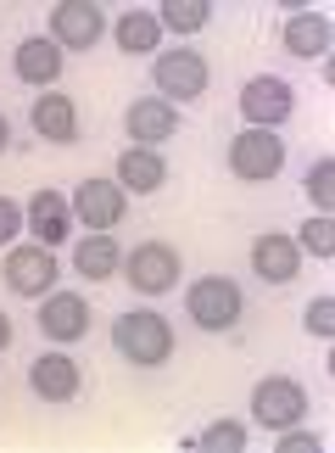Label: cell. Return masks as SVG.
Returning <instances> with one entry per match:
<instances>
[{
    "label": "cell",
    "instance_id": "cell-22",
    "mask_svg": "<svg viewBox=\"0 0 335 453\" xmlns=\"http://www.w3.org/2000/svg\"><path fill=\"white\" fill-rule=\"evenodd\" d=\"M156 23H163L168 34H202L207 23H213V0H163V12H156Z\"/></svg>",
    "mask_w": 335,
    "mask_h": 453
},
{
    "label": "cell",
    "instance_id": "cell-26",
    "mask_svg": "<svg viewBox=\"0 0 335 453\" xmlns=\"http://www.w3.org/2000/svg\"><path fill=\"white\" fill-rule=\"evenodd\" d=\"M302 330L308 336H335V297H313L308 308H302Z\"/></svg>",
    "mask_w": 335,
    "mask_h": 453
},
{
    "label": "cell",
    "instance_id": "cell-21",
    "mask_svg": "<svg viewBox=\"0 0 335 453\" xmlns=\"http://www.w3.org/2000/svg\"><path fill=\"white\" fill-rule=\"evenodd\" d=\"M112 34H118L123 57H151V50L163 45V23H156V12H123L112 23Z\"/></svg>",
    "mask_w": 335,
    "mask_h": 453
},
{
    "label": "cell",
    "instance_id": "cell-12",
    "mask_svg": "<svg viewBox=\"0 0 335 453\" xmlns=\"http://www.w3.org/2000/svg\"><path fill=\"white\" fill-rule=\"evenodd\" d=\"M101 34H107V17H101V6H90V0H62V6L50 12V40L62 50H90Z\"/></svg>",
    "mask_w": 335,
    "mask_h": 453
},
{
    "label": "cell",
    "instance_id": "cell-5",
    "mask_svg": "<svg viewBox=\"0 0 335 453\" xmlns=\"http://www.w3.org/2000/svg\"><path fill=\"white\" fill-rule=\"evenodd\" d=\"M302 414H308V392H302V380H291V375H269V380H257V387H252V420H257L263 431L302 426Z\"/></svg>",
    "mask_w": 335,
    "mask_h": 453
},
{
    "label": "cell",
    "instance_id": "cell-20",
    "mask_svg": "<svg viewBox=\"0 0 335 453\" xmlns=\"http://www.w3.org/2000/svg\"><path fill=\"white\" fill-rule=\"evenodd\" d=\"M73 269L84 274V280H112V274L123 269V247L112 241V230H90L73 247Z\"/></svg>",
    "mask_w": 335,
    "mask_h": 453
},
{
    "label": "cell",
    "instance_id": "cell-9",
    "mask_svg": "<svg viewBox=\"0 0 335 453\" xmlns=\"http://www.w3.org/2000/svg\"><path fill=\"white\" fill-rule=\"evenodd\" d=\"M28 392L45 397V403H73L84 392V370L73 353H40L28 358Z\"/></svg>",
    "mask_w": 335,
    "mask_h": 453
},
{
    "label": "cell",
    "instance_id": "cell-19",
    "mask_svg": "<svg viewBox=\"0 0 335 453\" xmlns=\"http://www.w3.org/2000/svg\"><path fill=\"white\" fill-rule=\"evenodd\" d=\"M279 45L302 62H313V57L330 62V17L324 12H291L286 28H279Z\"/></svg>",
    "mask_w": 335,
    "mask_h": 453
},
{
    "label": "cell",
    "instance_id": "cell-6",
    "mask_svg": "<svg viewBox=\"0 0 335 453\" xmlns=\"http://www.w3.org/2000/svg\"><path fill=\"white\" fill-rule=\"evenodd\" d=\"M296 112V90L279 73H257L240 84V118L246 129H279Z\"/></svg>",
    "mask_w": 335,
    "mask_h": 453
},
{
    "label": "cell",
    "instance_id": "cell-24",
    "mask_svg": "<svg viewBox=\"0 0 335 453\" xmlns=\"http://www.w3.org/2000/svg\"><path fill=\"white\" fill-rule=\"evenodd\" d=\"M302 190H308V202L319 207V213H330V202H335V157H319V163L308 168Z\"/></svg>",
    "mask_w": 335,
    "mask_h": 453
},
{
    "label": "cell",
    "instance_id": "cell-13",
    "mask_svg": "<svg viewBox=\"0 0 335 453\" xmlns=\"http://www.w3.org/2000/svg\"><path fill=\"white\" fill-rule=\"evenodd\" d=\"M296 269H302V247H296L291 235L263 230V235L252 241V274H257L263 286H291Z\"/></svg>",
    "mask_w": 335,
    "mask_h": 453
},
{
    "label": "cell",
    "instance_id": "cell-4",
    "mask_svg": "<svg viewBox=\"0 0 335 453\" xmlns=\"http://www.w3.org/2000/svg\"><path fill=\"white\" fill-rule=\"evenodd\" d=\"M286 168V141L274 129H240L229 141V173L246 185H269L274 173Z\"/></svg>",
    "mask_w": 335,
    "mask_h": 453
},
{
    "label": "cell",
    "instance_id": "cell-28",
    "mask_svg": "<svg viewBox=\"0 0 335 453\" xmlns=\"http://www.w3.org/2000/svg\"><path fill=\"white\" fill-rule=\"evenodd\" d=\"M279 453H319V437L302 431V426H286L279 431Z\"/></svg>",
    "mask_w": 335,
    "mask_h": 453
},
{
    "label": "cell",
    "instance_id": "cell-25",
    "mask_svg": "<svg viewBox=\"0 0 335 453\" xmlns=\"http://www.w3.org/2000/svg\"><path fill=\"white\" fill-rule=\"evenodd\" d=\"M190 448H213V453H240V448H246V426H240V420H213V426H207V431H202V437L190 442Z\"/></svg>",
    "mask_w": 335,
    "mask_h": 453
},
{
    "label": "cell",
    "instance_id": "cell-2",
    "mask_svg": "<svg viewBox=\"0 0 335 453\" xmlns=\"http://www.w3.org/2000/svg\"><path fill=\"white\" fill-rule=\"evenodd\" d=\"M185 313H190V325H196V330L224 336V330L240 325L246 297H240V286L229 280V274H202V280H190V291H185Z\"/></svg>",
    "mask_w": 335,
    "mask_h": 453
},
{
    "label": "cell",
    "instance_id": "cell-3",
    "mask_svg": "<svg viewBox=\"0 0 335 453\" xmlns=\"http://www.w3.org/2000/svg\"><path fill=\"white\" fill-rule=\"evenodd\" d=\"M179 247H168V241H140V247L123 257V280H129L140 297H163V291L179 286Z\"/></svg>",
    "mask_w": 335,
    "mask_h": 453
},
{
    "label": "cell",
    "instance_id": "cell-17",
    "mask_svg": "<svg viewBox=\"0 0 335 453\" xmlns=\"http://www.w3.org/2000/svg\"><path fill=\"white\" fill-rule=\"evenodd\" d=\"M90 330V303L79 291H50L40 297V336L45 342H79Z\"/></svg>",
    "mask_w": 335,
    "mask_h": 453
},
{
    "label": "cell",
    "instance_id": "cell-30",
    "mask_svg": "<svg viewBox=\"0 0 335 453\" xmlns=\"http://www.w3.org/2000/svg\"><path fill=\"white\" fill-rule=\"evenodd\" d=\"M6 146H11V124H6V112H0V157H6Z\"/></svg>",
    "mask_w": 335,
    "mask_h": 453
},
{
    "label": "cell",
    "instance_id": "cell-16",
    "mask_svg": "<svg viewBox=\"0 0 335 453\" xmlns=\"http://www.w3.org/2000/svg\"><path fill=\"white\" fill-rule=\"evenodd\" d=\"M28 129L40 134V141H50V146H73L79 141V107H73V96H57V90L34 96L28 101Z\"/></svg>",
    "mask_w": 335,
    "mask_h": 453
},
{
    "label": "cell",
    "instance_id": "cell-10",
    "mask_svg": "<svg viewBox=\"0 0 335 453\" xmlns=\"http://www.w3.org/2000/svg\"><path fill=\"white\" fill-rule=\"evenodd\" d=\"M123 129H129L134 146L163 151L173 134H179V107H173V101H163V96H146V101H134V107L123 112Z\"/></svg>",
    "mask_w": 335,
    "mask_h": 453
},
{
    "label": "cell",
    "instance_id": "cell-27",
    "mask_svg": "<svg viewBox=\"0 0 335 453\" xmlns=\"http://www.w3.org/2000/svg\"><path fill=\"white\" fill-rule=\"evenodd\" d=\"M23 230H28V224H23V207H17L11 196H0V247H11Z\"/></svg>",
    "mask_w": 335,
    "mask_h": 453
},
{
    "label": "cell",
    "instance_id": "cell-18",
    "mask_svg": "<svg viewBox=\"0 0 335 453\" xmlns=\"http://www.w3.org/2000/svg\"><path fill=\"white\" fill-rule=\"evenodd\" d=\"M112 180L123 185V196H151V190L168 185V163H163V151L129 146V151H118V173H112Z\"/></svg>",
    "mask_w": 335,
    "mask_h": 453
},
{
    "label": "cell",
    "instance_id": "cell-14",
    "mask_svg": "<svg viewBox=\"0 0 335 453\" xmlns=\"http://www.w3.org/2000/svg\"><path fill=\"white\" fill-rule=\"evenodd\" d=\"M23 224L40 247H62V241L73 235V207H67L62 190H34L28 207H23Z\"/></svg>",
    "mask_w": 335,
    "mask_h": 453
},
{
    "label": "cell",
    "instance_id": "cell-7",
    "mask_svg": "<svg viewBox=\"0 0 335 453\" xmlns=\"http://www.w3.org/2000/svg\"><path fill=\"white\" fill-rule=\"evenodd\" d=\"M151 84L163 90V101H196V96H207V57L202 50H156L151 57Z\"/></svg>",
    "mask_w": 335,
    "mask_h": 453
},
{
    "label": "cell",
    "instance_id": "cell-8",
    "mask_svg": "<svg viewBox=\"0 0 335 453\" xmlns=\"http://www.w3.org/2000/svg\"><path fill=\"white\" fill-rule=\"evenodd\" d=\"M6 286L17 291V297H50V286H57V257H50V247H6Z\"/></svg>",
    "mask_w": 335,
    "mask_h": 453
},
{
    "label": "cell",
    "instance_id": "cell-1",
    "mask_svg": "<svg viewBox=\"0 0 335 453\" xmlns=\"http://www.w3.org/2000/svg\"><path fill=\"white\" fill-rule=\"evenodd\" d=\"M112 347H118L129 364H140V370L168 364V358H173V325H168V313H156V308H129V313H118V319H112Z\"/></svg>",
    "mask_w": 335,
    "mask_h": 453
},
{
    "label": "cell",
    "instance_id": "cell-11",
    "mask_svg": "<svg viewBox=\"0 0 335 453\" xmlns=\"http://www.w3.org/2000/svg\"><path fill=\"white\" fill-rule=\"evenodd\" d=\"M73 219L84 224V230H112V224L123 219V207H129V196H123L118 180H79L73 190Z\"/></svg>",
    "mask_w": 335,
    "mask_h": 453
},
{
    "label": "cell",
    "instance_id": "cell-29",
    "mask_svg": "<svg viewBox=\"0 0 335 453\" xmlns=\"http://www.w3.org/2000/svg\"><path fill=\"white\" fill-rule=\"evenodd\" d=\"M6 347H11V313L0 308V353H6Z\"/></svg>",
    "mask_w": 335,
    "mask_h": 453
},
{
    "label": "cell",
    "instance_id": "cell-15",
    "mask_svg": "<svg viewBox=\"0 0 335 453\" xmlns=\"http://www.w3.org/2000/svg\"><path fill=\"white\" fill-rule=\"evenodd\" d=\"M11 73L23 84H34V90H50V84L62 79V45L50 40V34H28V40H17Z\"/></svg>",
    "mask_w": 335,
    "mask_h": 453
},
{
    "label": "cell",
    "instance_id": "cell-23",
    "mask_svg": "<svg viewBox=\"0 0 335 453\" xmlns=\"http://www.w3.org/2000/svg\"><path fill=\"white\" fill-rule=\"evenodd\" d=\"M302 252H313V257H335V224H330V213H313L308 224H302V235H291Z\"/></svg>",
    "mask_w": 335,
    "mask_h": 453
}]
</instances>
